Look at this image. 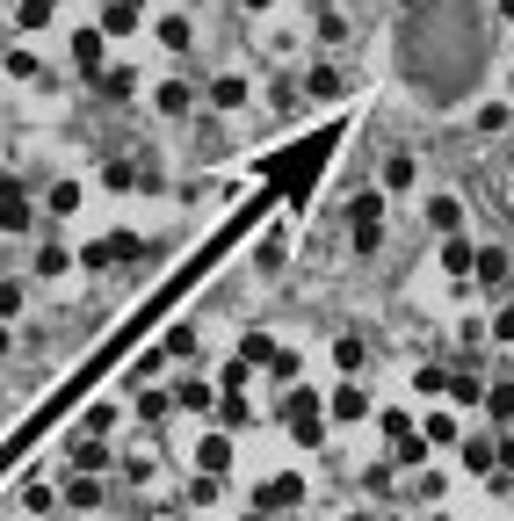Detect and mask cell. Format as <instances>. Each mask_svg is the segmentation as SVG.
<instances>
[{"instance_id": "3957f363", "label": "cell", "mask_w": 514, "mask_h": 521, "mask_svg": "<svg viewBox=\"0 0 514 521\" xmlns=\"http://www.w3.org/2000/svg\"><path fill=\"white\" fill-rule=\"evenodd\" d=\"M348 247L355 254H377L384 247V189H362L348 203Z\"/></svg>"}, {"instance_id": "ba28073f", "label": "cell", "mask_w": 514, "mask_h": 521, "mask_svg": "<svg viewBox=\"0 0 514 521\" xmlns=\"http://www.w3.org/2000/svg\"><path fill=\"white\" fill-rule=\"evenodd\" d=\"M326 420H341V427H355V420H370V391H362L355 377L334 391V398H326Z\"/></svg>"}, {"instance_id": "4316f807", "label": "cell", "mask_w": 514, "mask_h": 521, "mask_svg": "<svg viewBox=\"0 0 514 521\" xmlns=\"http://www.w3.org/2000/svg\"><path fill=\"white\" fill-rule=\"evenodd\" d=\"M167 413H174V391H160V384H138V420H153V427H160Z\"/></svg>"}, {"instance_id": "8992f818", "label": "cell", "mask_w": 514, "mask_h": 521, "mask_svg": "<svg viewBox=\"0 0 514 521\" xmlns=\"http://www.w3.org/2000/svg\"><path fill=\"white\" fill-rule=\"evenodd\" d=\"M254 507H268V514H283V507H305V478H297V471H276V478H268L261 493H254Z\"/></svg>"}, {"instance_id": "d6986e66", "label": "cell", "mask_w": 514, "mask_h": 521, "mask_svg": "<svg viewBox=\"0 0 514 521\" xmlns=\"http://www.w3.org/2000/svg\"><path fill=\"white\" fill-rule=\"evenodd\" d=\"M305 95H312V102H341V95H348L341 66H312V73H305Z\"/></svg>"}, {"instance_id": "816d5d0a", "label": "cell", "mask_w": 514, "mask_h": 521, "mask_svg": "<svg viewBox=\"0 0 514 521\" xmlns=\"http://www.w3.org/2000/svg\"><path fill=\"white\" fill-rule=\"evenodd\" d=\"M8 348H15V333H8V319H0V362H8Z\"/></svg>"}, {"instance_id": "11a10c76", "label": "cell", "mask_w": 514, "mask_h": 521, "mask_svg": "<svg viewBox=\"0 0 514 521\" xmlns=\"http://www.w3.org/2000/svg\"><path fill=\"white\" fill-rule=\"evenodd\" d=\"M239 521H268V507H254V514H239Z\"/></svg>"}, {"instance_id": "6da1fadb", "label": "cell", "mask_w": 514, "mask_h": 521, "mask_svg": "<svg viewBox=\"0 0 514 521\" xmlns=\"http://www.w3.org/2000/svg\"><path fill=\"white\" fill-rule=\"evenodd\" d=\"M334 138L341 131H319V138H305L297 152H276V160H268V174H276V189H290V203L312 196V181L326 174V160H334Z\"/></svg>"}, {"instance_id": "e0dca14e", "label": "cell", "mask_w": 514, "mask_h": 521, "mask_svg": "<svg viewBox=\"0 0 514 521\" xmlns=\"http://www.w3.org/2000/svg\"><path fill=\"white\" fill-rule=\"evenodd\" d=\"M153 109H160V116H189V109H196V87H189V80H160V87H153Z\"/></svg>"}, {"instance_id": "681fc988", "label": "cell", "mask_w": 514, "mask_h": 521, "mask_svg": "<svg viewBox=\"0 0 514 521\" xmlns=\"http://www.w3.org/2000/svg\"><path fill=\"white\" fill-rule=\"evenodd\" d=\"M493 341H514V304H500V312H493Z\"/></svg>"}, {"instance_id": "8d00e7d4", "label": "cell", "mask_w": 514, "mask_h": 521, "mask_svg": "<svg viewBox=\"0 0 514 521\" xmlns=\"http://www.w3.org/2000/svg\"><path fill=\"white\" fill-rule=\"evenodd\" d=\"M413 427H420V420H413L406 406H384V413H377V435H384V442H399V435H413Z\"/></svg>"}, {"instance_id": "b9f144b4", "label": "cell", "mask_w": 514, "mask_h": 521, "mask_svg": "<svg viewBox=\"0 0 514 521\" xmlns=\"http://www.w3.org/2000/svg\"><path fill=\"white\" fill-rule=\"evenodd\" d=\"M312 29H319L326 44H341V37H348V22H341V8H312Z\"/></svg>"}, {"instance_id": "d6a6232c", "label": "cell", "mask_w": 514, "mask_h": 521, "mask_svg": "<svg viewBox=\"0 0 514 521\" xmlns=\"http://www.w3.org/2000/svg\"><path fill=\"white\" fill-rule=\"evenodd\" d=\"M66 507H80V514H87V507H102V478H95V471H80V478L66 485Z\"/></svg>"}, {"instance_id": "30bf717a", "label": "cell", "mask_w": 514, "mask_h": 521, "mask_svg": "<svg viewBox=\"0 0 514 521\" xmlns=\"http://www.w3.org/2000/svg\"><path fill=\"white\" fill-rule=\"evenodd\" d=\"M507 275H514V261H507V247H478V261H471V283H478V290H500V283H507Z\"/></svg>"}, {"instance_id": "db71d44e", "label": "cell", "mask_w": 514, "mask_h": 521, "mask_svg": "<svg viewBox=\"0 0 514 521\" xmlns=\"http://www.w3.org/2000/svg\"><path fill=\"white\" fill-rule=\"evenodd\" d=\"M493 8H500V22H514V0H493Z\"/></svg>"}, {"instance_id": "c3c4849f", "label": "cell", "mask_w": 514, "mask_h": 521, "mask_svg": "<svg viewBox=\"0 0 514 521\" xmlns=\"http://www.w3.org/2000/svg\"><path fill=\"white\" fill-rule=\"evenodd\" d=\"M109 239H116V261H138V254H145V239H138V232H109Z\"/></svg>"}, {"instance_id": "ee69618b", "label": "cell", "mask_w": 514, "mask_h": 521, "mask_svg": "<svg viewBox=\"0 0 514 521\" xmlns=\"http://www.w3.org/2000/svg\"><path fill=\"white\" fill-rule=\"evenodd\" d=\"M507 124H514L507 102H478V131H507Z\"/></svg>"}, {"instance_id": "f35d334b", "label": "cell", "mask_w": 514, "mask_h": 521, "mask_svg": "<svg viewBox=\"0 0 514 521\" xmlns=\"http://www.w3.org/2000/svg\"><path fill=\"white\" fill-rule=\"evenodd\" d=\"M160 348H167V355H196V326H189V319H174V326L160 333Z\"/></svg>"}, {"instance_id": "bcb514c9", "label": "cell", "mask_w": 514, "mask_h": 521, "mask_svg": "<svg viewBox=\"0 0 514 521\" xmlns=\"http://www.w3.org/2000/svg\"><path fill=\"white\" fill-rule=\"evenodd\" d=\"M109 427H116V406H87L80 413V435H109Z\"/></svg>"}, {"instance_id": "44dd1931", "label": "cell", "mask_w": 514, "mask_h": 521, "mask_svg": "<svg viewBox=\"0 0 514 521\" xmlns=\"http://www.w3.org/2000/svg\"><path fill=\"white\" fill-rule=\"evenodd\" d=\"M218 420L232 427V435H239V427H254V398L247 391H218Z\"/></svg>"}, {"instance_id": "f5cc1de1", "label": "cell", "mask_w": 514, "mask_h": 521, "mask_svg": "<svg viewBox=\"0 0 514 521\" xmlns=\"http://www.w3.org/2000/svg\"><path fill=\"white\" fill-rule=\"evenodd\" d=\"M239 8H247V15H268V8H276V0H239Z\"/></svg>"}, {"instance_id": "e575fe53", "label": "cell", "mask_w": 514, "mask_h": 521, "mask_svg": "<svg viewBox=\"0 0 514 521\" xmlns=\"http://www.w3.org/2000/svg\"><path fill=\"white\" fill-rule=\"evenodd\" d=\"M0 73H8V80H37V58H29V44H8V51H0Z\"/></svg>"}, {"instance_id": "7dc6e473", "label": "cell", "mask_w": 514, "mask_h": 521, "mask_svg": "<svg viewBox=\"0 0 514 521\" xmlns=\"http://www.w3.org/2000/svg\"><path fill=\"white\" fill-rule=\"evenodd\" d=\"M283 254H290V232H276V239L261 247V275H276V268H283Z\"/></svg>"}, {"instance_id": "f1b7e54d", "label": "cell", "mask_w": 514, "mask_h": 521, "mask_svg": "<svg viewBox=\"0 0 514 521\" xmlns=\"http://www.w3.org/2000/svg\"><path fill=\"white\" fill-rule=\"evenodd\" d=\"M73 268H87V275H102V268H116V239H87V247L73 254Z\"/></svg>"}, {"instance_id": "7402d4cb", "label": "cell", "mask_w": 514, "mask_h": 521, "mask_svg": "<svg viewBox=\"0 0 514 521\" xmlns=\"http://www.w3.org/2000/svg\"><path fill=\"white\" fill-rule=\"evenodd\" d=\"M95 87H102V102H131V95H138V73H131V66H102Z\"/></svg>"}, {"instance_id": "7a4b0ae2", "label": "cell", "mask_w": 514, "mask_h": 521, "mask_svg": "<svg viewBox=\"0 0 514 521\" xmlns=\"http://www.w3.org/2000/svg\"><path fill=\"white\" fill-rule=\"evenodd\" d=\"M0 232L8 239H37V203H29V181L15 167H0Z\"/></svg>"}, {"instance_id": "74e56055", "label": "cell", "mask_w": 514, "mask_h": 521, "mask_svg": "<svg viewBox=\"0 0 514 521\" xmlns=\"http://www.w3.org/2000/svg\"><path fill=\"white\" fill-rule=\"evenodd\" d=\"M15 500H22V514H51V507H58V493H51V485H29V478L15 485Z\"/></svg>"}, {"instance_id": "484cf974", "label": "cell", "mask_w": 514, "mask_h": 521, "mask_svg": "<svg viewBox=\"0 0 514 521\" xmlns=\"http://www.w3.org/2000/svg\"><path fill=\"white\" fill-rule=\"evenodd\" d=\"M153 37H160L167 51H189V44H196V29H189V15H160V22H153Z\"/></svg>"}, {"instance_id": "4dcf8cb0", "label": "cell", "mask_w": 514, "mask_h": 521, "mask_svg": "<svg viewBox=\"0 0 514 521\" xmlns=\"http://www.w3.org/2000/svg\"><path fill=\"white\" fill-rule=\"evenodd\" d=\"M51 8H58V0H15V29H22V37H37V29L51 22Z\"/></svg>"}, {"instance_id": "ac0fdd59", "label": "cell", "mask_w": 514, "mask_h": 521, "mask_svg": "<svg viewBox=\"0 0 514 521\" xmlns=\"http://www.w3.org/2000/svg\"><path fill=\"white\" fill-rule=\"evenodd\" d=\"M80 196H87V189H80L73 174H66V181H51V189H44V218H73V210H80Z\"/></svg>"}, {"instance_id": "9f6ffc18", "label": "cell", "mask_w": 514, "mask_h": 521, "mask_svg": "<svg viewBox=\"0 0 514 521\" xmlns=\"http://www.w3.org/2000/svg\"><path fill=\"white\" fill-rule=\"evenodd\" d=\"M0 51H8V15H0Z\"/></svg>"}, {"instance_id": "7bdbcfd3", "label": "cell", "mask_w": 514, "mask_h": 521, "mask_svg": "<svg viewBox=\"0 0 514 521\" xmlns=\"http://www.w3.org/2000/svg\"><path fill=\"white\" fill-rule=\"evenodd\" d=\"M449 398H457V406H486V384L478 377H449Z\"/></svg>"}, {"instance_id": "f6af8a7d", "label": "cell", "mask_w": 514, "mask_h": 521, "mask_svg": "<svg viewBox=\"0 0 514 521\" xmlns=\"http://www.w3.org/2000/svg\"><path fill=\"white\" fill-rule=\"evenodd\" d=\"M247 377H254V362L239 355V362H225V370H218V391H247Z\"/></svg>"}, {"instance_id": "83f0119b", "label": "cell", "mask_w": 514, "mask_h": 521, "mask_svg": "<svg viewBox=\"0 0 514 521\" xmlns=\"http://www.w3.org/2000/svg\"><path fill=\"white\" fill-rule=\"evenodd\" d=\"M457 456H464V471H493V464H500V449H493L486 435H464V442H457Z\"/></svg>"}, {"instance_id": "52a82bcc", "label": "cell", "mask_w": 514, "mask_h": 521, "mask_svg": "<svg viewBox=\"0 0 514 521\" xmlns=\"http://www.w3.org/2000/svg\"><path fill=\"white\" fill-rule=\"evenodd\" d=\"M102 189H160V174L145 160H102Z\"/></svg>"}, {"instance_id": "836d02e7", "label": "cell", "mask_w": 514, "mask_h": 521, "mask_svg": "<svg viewBox=\"0 0 514 521\" xmlns=\"http://www.w3.org/2000/svg\"><path fill=\"white\" fill-rule=\"evenodd\" d=\"M413 391H420V398H449V370H442V362H420V370H413Z\"/></svg>"}, {"instance_id": "8fae6325", "label": "cell", "mask_w": 514, "mask_h": 521, "mask_svg": "<svg viewBox=\"0 0 514 521\" xmlns=\"http://www.w3.org/2000/svg\"><path fill=\"white\" fill-rule=\"evenodd\" d=\"M377 181H384V196H406V189H420V160H413V152H391Z\"/></svg>"}, {"instance_id": "d590c367", "label": "cell", "mask_w": 514, "mask_h": 521, "mask_svg": "<svg viewBox=\"0 0 514 521\" xmlns=\"http://www.w3.org/2000/svg\"><path fill=\"white\" fill-rule=\"evenodd\" d=\"M486 420H493V427L514 420V384H486Z\"/></svg>"}, {"instance_id": "ffe728a7", "label": "cell", "mask_w": 514, "mask_h": 521, "mask_svg": "<svg viewBox=\"0 0 514 521\" xmlns=\"http://www.w3.org/2000/svg\"><path fill=\"white\" fill-rule=\"evenodd\" d=\"M290 442H297V449H319V442H326V413H319V406L290 413Z\"/></svg>"}, {"instance_id": "1f68e13d", "label": "cell", "mask_w": 514, "mask_h": 521, "mask_svg": "<svg viewBox=\"0 0 514 521\" xmlns=\"http://www.w3.org/2000/svg\"><path fill=\"white\" fill-rule=\"evenodd\" d=\"M261 370L276 377V384H297V377H305V362H297V355H290V348L276 341V348H268V362H261Z\"/></svg>"}, {"instance_id": "9c48e42d", "label": "cell", "mask_w": 514, "mask_h": 521, "mask_svg": "<svg viewBox=\"0 0 514 521\" xmlns=\"http://www.w3.org/2000/svg\"><path fill=\"white\" fill-rule=\"evenodd\" d=\"M420 435H428V449H457L464 427H457V413H449V406H428V413H420Z\"/></svg>"}, {"instance_id": "cb8c5ba5", "label": "cell", "mask_w": 514, "mask_h": 521, "mask_svg": "<svg viewBox=\"0 0 514 521\" xmlns=\"http://www.w3.org/2000/svg\"><path fill=\"white\" fill-rule=\"evenodd\" d=\"M73 464L80 471H109V435H73Z\"/></svg>"}, {"instance_id": "2e32d148", "label": "cell", "mask_w": 514, "mask_h": 521, "mask_svg": "<svg viewBox=\"0 0 514 521\" xmlns=\"http://www.w3.org/2000/svg\"><path fill=\"white\" fill-rule=\"evenodd\" d=\"M334 370H341V377H362V370H370V341H362V333H341V341H334Z\"/></svg>"}, {"instance_id": "5bb4252c", "label": "cell", "mask_w": 514, "mask_h": 521, "mask_svg": "<svg viewBox=\"0 0 514 521\" xmlns=\"http://www.w3.org/2000/svg\"><path fill=\"white\" fill-rule=\"evenodd\" d=\"M138 22H145V0H102V29L109 37H131Z\"/></svg>"}, {"instance_id": "9a60e30c", "label": "cell", "mask_w": 514, "mask_h": 521, "mask_svg": "<svg viewBox=\"0 0 514 521\" xmlns=\"http://www.w3.org/2000/svg\"><path fill=\"white\" fill-rule=\"evenodd\" d=\"M471 261H478L471 239H464V232H442V268L457 275V283H471Z\"/></svg>"}, {"instance_id": "680465c9", "label": "cell", "mask_w": 514, "mask_h": 521, "mask_svg": "<svg viewBox=\"0 0 514 521\" xmlns=\"http://www.w3.org/2000/svg\"><path fill=\"white\" fill-rule=\"evenodd\" d=\"M406 8H420V0H406Z\"/></svg>"}, {"instance_id": "f907efd6", "label": "cell", "mask_w": 514, "mask_h": 521, "mask_svg": "<svg viewBox=\"0 0 514 521\" xmlns=\"http://www.w3.org/2000/svg\"><path fill=\"white\" fill-rule=\"evenodd\" d=\"M500 471H514V435H507V442H500Z\"/></svg>"}, {"instance_id": "5b68a950", "label": "cell", "mask_w": 514, "mask_h": 521, "mask_svg": "<svg viewBox=\"0 0 514 521\" xmlns=\"http://www.w3.org/2000/svg\"><path fill=\"white\" fill-rule=\"evenodd\" d=\"M174 413L210 420V413H218V384H210V377H181V384H174Z\"/></svg>"}, {"instance_id": "4fadbf2b", "label": "cell", "mask_w": 514, "mask_h": 521, "mask_svg": "<svg viewBox=\"0 0 514 521\" xmlns=\"http://www.w3.org/2000/svg\"><path fill=\"white\" fill-rule=\"evenodd\" d=\"M203 102H210V109H225V116H232V109H247V80H239V73H218V80L203 87Z\"/></svg>"}, {"instance_id": "60d3db41", "label": "cell", "mask_w": 514, "mask_h": 521, "mask_svg": "<svg viewBox=\"0 0 514 521\" xmlns=\"http://www.w3.org/2000/svg\"><path fill=\"white\" fill-rule=\"evenodd\" d=\"M160 370H167V348H145V355L131 362V384H153Z\"/></svg>"}, {"instance_id": "6f0895ef", "label": "cell", "mask_w": 514, "mask_h": 521, "mask_svg": "<svg viewBox=\"0 0 514 521\" xmlns=\"http://www.w3.org/2000/svg\"><path fill=\"white\" fill-rule=\"evenodd\" d=\"M341 521H377V514H341Z\"/></svg>"}, {"instance_id": "ab89813d", "label": "cell", "mask_w": 514, "mask_h": 521, "mask_svg": "<svg viewBox=\"0 0 514 521\" xmlns=\"http://www.w3.org/2000/svg\"><path fill=\"white\" fill-rule=\"evenodd\" d=\"M189 500H196V507H210V500H225V471H196V485H189Z\"/></svg>"}, {"instance_id": "603a6c76", "label": "cell", "mask_w": 514, "mask_h": 521, "mask_svg": "<svg viewBox=\"0 0 514 521\" xmlns=\"http://www.w3.org/2000/svg\"><path fill=\"white\" fill-rule=\"evenodd\" d=\"M428 225H435V232H464V203L449 196V189H442V196H428Z\"/></svg>"}, {"instance_id": "277c9868", "label": "cell", "mask_w": 514, "mask_h": 521, "mask_svg": "<svg viewBox=\"0 0 514 521\" xmlns=\"http://www.w3.org/2000/svg\"><path fill=\"white\" fill-rule=\"evenodd\" d=\"M66 58H73V73H80V80H102V66H109V29H102V22H87V29H73V44H66Z\"/></svg>"}, {"instance_id": "d4e9b609", "label": "cell", "mask_w": 514, "mask_h": 521, "mask_svg": "<svg viewBox=\"0 0 514 521\" xmlns=\"http://www.w3.org/2000/svg\"><path fill=\"white\" fill-rule=\"evenodd\" d=\"M22 312H29V283H22V275H0V319L15 326Z\"/></svg>"}, {"instance_id": "7c38bea8", "label": "cell", "mask_w": 514, "mask_h": 521, "mask_svg": "<svg viewBox=\"0 0 514 521\" xmlns=\"http://www.w3.org/2000/svg\"><path fill=\"white\" fill-rule=\"evenodd\" d=\"M196 471H232V427H210L196 442Z\"/></svg>"}, {"instance_id": "f546056e", "label": "cell", "mask_w": 514, "mask_h": 521, "mask_svg": "<svg viewBox=\"0 0 514 521\" xmlns=\"http://www.w3.org/2000/svg\"><path fill=\"white\" fill-rule=\"evenodd\" d=\"M73 268V254L58 247V239H37V283H51V275H66Z\"/></svg>"}]
</instances>
